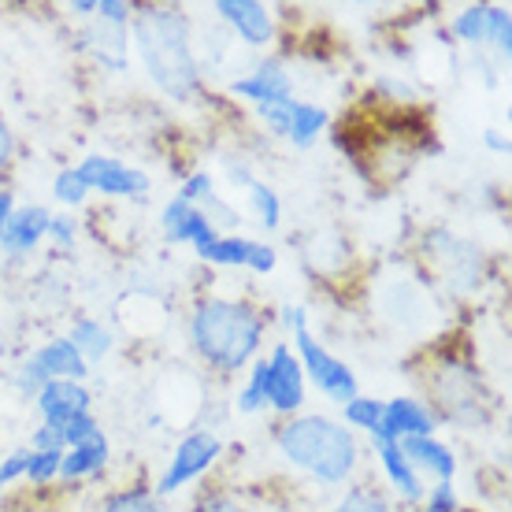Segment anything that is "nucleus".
I'll return each mask as SVG.
<instances>
[{
  "mask_svg": "<svg viewBox=\"0 0 512 512\" xmlns=\"http://www.w3.org/2000/svg\"><path fill=\"white\" fill-rule=\"evenodd\" d=\"M134 41H138L141 64L149 71L156 86L186 101L201 86V71H197V56L190 45V26L179 12H167V8H149L134 19Z\"/></svg>",
  "mask_w": 512,
  "mask_h": 512,
  "instance_id": "obj_1",
  "label": "nucleus"
},
{
  "mask_svg": "<svg viewBox=\"0 0 512 512\" xmlns=\"http://www.w3.org/2000/svg\"><path fill=\"white\" fill-rule=\"evenodd\" d=\"M264 316L242 301H201L190 316V342L197 357L219 372H238L256 357Z\"/></svg>",
  "mask_w": 512,
  "mask_h": 512,
  "instance_id": "obj_2",
  "label": "nucleus"
},
{
  "mask_svg": "<svg viewBox=\"0 0 512 512\" xmlns=\"http://www.w3.org/2000/svg\"><path fill=\"white\" fill-rule=\"evenodd\" d=\"M279 449L282 457L308 475H316L327 487L346 483L353 468H357V438L349 427H338L334 420L323 416H301L279 427Z\"/></svg>",
  "mask_w": 512,
  "mask_h": 512,
  "instance_id": "obj_3",
  "label": "nucleus"
},
{
  "mask_svg": "<svg viewBox=\"0 0 512 512\" xmlns=\"http://www.w3.org/2000/svg\"><path fill=\"white\" fill-rule=\"evenodd\" d=\"M286 323H290V331H294V342H297V364H301V372L312 375V383L320 386L323 394L338 401V405H346L357 397V375L353 368H346L342 360L327 353V349L312 338L305 323V308H286Z\"/></svg>",
  "mask_w": 512,
  "mask_h": 512,
  "instance_id": "obj_4",
  "label": "nucleus"
},
{
  "mask_svg": "<svg viewBox=\"0 0 512 512\" xmlns=\"http://www.w3.org/2000/svg\"><path fill=\"white\" fill-rule=\"evenodd\" d=\"M219 453H223V442H219L212 431H193V435H186L179 446H175V457L167 464V472L160 475L156 494H160V498H171V494L182 490L186 483L201 479V475L216 464Z\"/></svg>",
  "mask_w": 512,
  "mask_h": 512,
  "instance_id": "obj_5",
  "label": "nucleus"
},
{
  "mask_svg": "<svg viewBox=\"0 0 512 512\" xmlns=\"http://www.w3.org/2000/svg\"><path fill=\"white\" fill-rule=\"evenodd\" d=\"M86 360L78 357V349L67 342V338H56L49 346H41L34 357L23 364V372H19V390L23 394H38L41 386L52 383V379H71V383H82L86 379Z\"/></svg>",
  "mask_w": 512,
  "mask_h": 512,
  "instance_id": "obj_6",
  "label": "nucleus"
},
{
  "mask_svg": "<svg viewBox=\"0 0 512 512\" xmlns=\"http://www.w3.org/2000/svg\"><path fill=\"white\" fill-rule=\"evenodd\" d=\"M75 171L78 179L86 182V190L108 193V197H141L149 190L145 171L127 167L123 160H112V156H86Z\"/></svg>",
  "mask_w": 512,
  "mask_h": 512,
  "instance_id": "obj_7",
  "label": "nucleus"
},
{
  "mask_svg": "<svg viewBox=\"0 0 512 512\" xmlns=\"http://www.w3.org/2000/svg\"><path fill=\"white\" fill-rule=\"evenodd\" d=\"M305 401V372L297 364L294 349L290 346H275L268 357V405L282 416L301 409Z\"/></svg>",
  "mask_w": 512,
  "mask_h": 512,
  "instance_id": "obj_8",
  "label": "nucleus"
},
{
  "mask_svg": "<svg viewBox=\"0 0 512 512\" xmlns=\"http://www.w3.org/2000/svg\"><path fill=\"white\" fill-rule=\"evenodd\" d=\"M435 416L423 409L416 397H394L386 401L383 420L375 427V442H401V438H431Z\"/></svg>",
  "mask_w": 512,
  "mask_h": 512,
  "instance_id": "obj_9",
  "label": "nucleus"
},
{
  "mask_svg": "<svg viewBox=\"0 0 512 512\" xmlns=\"http://www.w3.org/2000/svg\"><path fill=\"white\" fill-rule=\"evenodd\" d=\"M216 15L231 26L249 49H264V45H271V38H275L271 12L264 4H256V0H219Z\"/></svg>",
  "mask_w": 512,
  "mask_h": 512,
  "instance_id": "obj_10",
  "label": "nucleus"
},
{
  "mask_svg": "<svg viewBox=\"0 0 512 512\" xmlns=\"http://www.w3.org/2000/svg\"><path fill=\"white\" fill-rule=\"evenodd\" d=\"M231 90L245 101H253L256 108H264V104L294 101V78H290V71H282V64L268 60V64L253 67L245 78H234Z\"/></svg>",
  "mask_w": 512,
  "mask_h": 512,
  "instance_id": "obj_11",
  "label": "nucleus"
},
{
  "mask_svg": "<svg viewBox=\"0 0 512 512\" xmlns=\"http://www.w3.org/2000/svg\"><path fill=\"white\" fill-rule=\"evenodd\" d=\"M160 223H164L167 242H190L193 249H205V245H212L219 238L216 227H212V219H208L197 205H186L182 197L167 201Z\"/></svg>",
  "mask_w": 512,
  "mask_h": 512,
  "instance_id": "obj_12",
  "label": "nucleus"
},
{
  "mask_svg": "<svg viewBox=\"0 0 512 512\" xmlns=\"http://www.w3.org/2000/svg\"><path fill=\"white\" fill-rule=\"evenodd\" d=\"M49 219L52 212L41 205H26V208H15L8 223H4V234H0V249L8 256H26L34 253L41 245V238L49 234Z\"/></svg>",
  "mask_w": 512,
  "mask_h": 512,
  "instance_id": "obj_13",
  "label": "nucleus"
},
{
  "mask_svg": "<svg viewBox=\"0 0 512 512\" xmlns=\"http://www.w3.org/2000/svg\"><path fill=\"white\" fill-rule=\"evenodd\" d=\"M38 409L45 416V423H71L75 416L90 412V390L86 383H71V379H52L38 390Z\"/></svg>",
  "mask_w": 512,
  "mask_h": 512,
  "instance_id": "obj_14",
  "label": "nucleus"
},
{
  "mask_svg": "<svg viewBox=\"0 0 512 512\" xmlns=\"http://www.w3.org/2000/svg\"><path fill=\"white\" fill-rule=\"evenodd\" d=\"M397 446H401L405 461H409L416 472H431L438 483H453L457 457H453V449L442 446L435 435H431V438H401Z\"/></svg>",
  "mask_w": 512,
  "mask_h": 512,
  "instance_id": "obj_15",
  "label": "nucleus"
},
{
  "mask_svg": "<svg viewBox=\"0 0 512 512\" xmlns=\"http://www.w3.org/2000/svg\"><path fill=\"white\" fill-rule=\"evenodd\" d=\"M375 449H379V464H383L390 487H397L401 498L423 501V494H427V490H423V479H420V472L405 461L401 446H397V442H375Z\"/></svg>",
  "mask_w": 512,
  "mask_h": 512,
  "instance_id": "obj_16",
  "label": "nucleus"
},
{
  "mask_svg": "<svg viewBox=\"0 0 512 512\" xmlns=\"http://www.w3.org/2000/svg\"><path fill=\"white\" fill-rule=\"evenodd\" d=\"M112 449H108V438L97 431L93 438H86L82 446L64 449V464H60V475L64 479H82V475H97L108 464Z\"/></svg>",
  "mask_w": 512,
  "mask_h": 512,
  "instance_id": "obj_17",
  "label": "nucleus"
},
{
  "mask_svg": "<svg viewBox=\"0 0 512 512\" xmlns=\"http://www.w3.org/2000/svg\"><path fill=\"white\" fill-rule=\"evenodd\" d=\"M86 45H90V52L101 60L104 67H112V71H127V26L101 23L90 34Z\"/></svg>",
  "mask_w": 512,
  "mask_h": 512,
  "instance_id": "obj_18",
  "label": "nucleus"
},
{
  "mask_svg": "<svg viewBox=\"0 0 512 512\" xmlns=\"http://www.w3.org/2000/svg\"><path fill=\"white\" fill-rule=\"evenodd\" d=\"M323 130H327V108H320V104H312V101H297L294 119H290V134H286V138L294 141L297 149H308Z\"/></svg>",
  "mask_w": 512,
  "mask_h": 512,
  "instance_id": "obj_19",
  "label": "nucleus"
},
{
  "mask_svg": "<svg viewBox=\"0 0 512 512\" xmlns=\"http://www.w3.org/2000/svg\"><path fill=\"white\" fill-rule=\"evenodd\" d=\"M67 342L78 349V357L86 360V364H93V360H104L112 353V342H116V338L104 331L101 323L78 320L75 327H71V338H67Z\"/></svg>",
  "mask_w": 512,
  "mask_h": 512,
  "instance_id": "obj_20",
  "label": "nucleus"
},
{
  "mask_svg": "<svg viewBox=\"0 0 512 512\" xmlns=\"http://www.w3.org/2000/svg\"><path fill=\"white\" fill-rule=\"evenodd\" d=\"M249 253H253V242H249V238H238V234L216 238L212 245L197 249L201 260H208V264H227V268H245V264H249Z\"/></svg>",
  "mask_w": 512,
  "mask_h": 512,
  "instance_id": "obj_21",
  "label": "nucleus"
},
{
  "mask_svg": "<svg viewBox=\"0 0 512 512\" xmlns=\"http://www.w3.org/2000/svg\"><path fill=\"white\" fill-rule=\"evenodd\" d=\"M342 409H346V423H349V427H360V431L375 435V427H379V420H383L386 401H379V397H360L357 394L353 401H346Z\"/></svg>",
  "mask_w": 512,
  "mask_h": 512,
  "instance_id": "obj_22",
  "label": "nucleus"
},
{
  "mask_svg": "<svg viewBox=\"0 0 512 512\" xmlns=\"http://www.w3.org/2000/svg\"><path fill=\"white\" fill-rule=\"evenodd\" d=\"M249 201H253V208H256V216H260V223L268 227V231H275L279 227V219H282V201H279V193L271 190L268 182H260V179H253L249 186Z\"/></svg>",
  "mask_w": 512,
  "mask_h": 512,
  "instance_id": "obj_23",
  "label": "nucleus"
},
{
  "mask_svg": "<svg viewBox=\"0 0 512 512\" xmlns=\"http://www.w3.org/2000/svg\"><path fill=\"white\" fill-rule=\"evenodd\" d=\"M264 405H268V360H256L253 372H249V383H245L242 394H238V409L260 412Z\"/></svg>",
  "mask_w": 512,
  "mask_h": 512,
  "instance_id": "obj_24",
  "label": "nucleus"
},
{
  "mask_svg": "<svg viewBox=\"0 0 512 512\" xmlns=\"http://www.w3.org/2000/svg\"><path fill=\"white\" fill-rule=\"evenodd\" d=\"M483 45H490L498 56H509V49H512V19H509V12H505V8H487Z\"/></svg>",
  "mask_w": 512,
  "mask_h": 512,
  "instance_id": "obj_25",
  "label": "nucleus"
},
{
  "mask_svg": "<svg viewBox=\"0 0 512 512\" xmlns=\"http://www.w3.org/2000/svg\"><path fill=\"white\" fill-rule=\"evenodd\" d=\"M60 464H64V449H41V453L30 449L26 479H30V483H38V487H45V483H52V479L60 475Z\"/></svg>",
  "mask_w": 512,
  "mask_h": 512,
  "instance_id": "obj_26",
  "label": "nucleus"
},
{
  "mask_svg": "<svg viewBox=\"0 0 512 512\" xmlns=\"http://www.w3.org/2000/svg\"><path fill=\"white\" fill-rule=\"evenodd\" d=\"M483 26H487V4H472L453 19V34L468 45H483Z\"/></svg>",
  "mask_w": 512,
  "mask_h": 512,
  "instance_id": "obj_27",
  "label": "nucleus"
},
{
  "mask_svg": "<svg viewBox=\"0 0 512 512\" xmlns=\"http://www.w3.org/2000/svg\"><path fill=\"white\" fill-rule=\"evenodd\" d=\"M52 193H56V201H64L67 208H78L82 201H86V182L78 179L75 167H67V171H60L56 175V182H52Z\"/></svg>",
  "mask_w": 512,
  "mask_h": 512,
  "instance_id": "obj_28",
  "label": "nucleus"
},
{
  "mask_svg": "<svg viewBox=\"0 0 512 512\" xmlns=\"http://www.w3.org/2000/svg\"><path fill=\"white\" fill-rule=\"evenodd\" d=\"M104 512H167L160 505V498L145 494V490H127V494H116V498L104 505Z\"/></svg>",
  "mask_w": 512,
  "mask_h": 512,
  "instance_id": "obj_29",
  "label": "nucleus"
},
{
  "mask_svg": "<svg viewBox=\"0 0 512 512\" xmlns=\"http://www.w3.org/2000/svg\"><path fill=\"white\" fill-rule=\"evenodd\" d=\"M294 104L297 101H279V104H264V108H256L260 112V119L268 123L279 138H286L290 134V119H294Z\"/></svg>",
  "mask_w": 512,
  "mask_h": 512,
  "instance_id": "obj_30",
  "label": "nucleus"
},
{
  "mask_svg": "<svg viewBox=\"0 0 512 512\" xmlns=\"http://www.w3.org/2000/svg\"><path fill=\"white\" fill-rule=\"evenodd\" d=\"M334 512H390V505L379 494H372V490H349Z\"/></svg>",
  "mask_w": 512,
  "mask_h": 512,
  "instance_id": "obj_31",
  "label": "nucleus"
},
{
  "mask_svg": "<svg viewBox=\"0 0 512 512\" xmlns=\"http://www.w3.org/2000/svg\"><path fill=\"white\" fill-rule=\"evenodd\" d=\"M101 431L97 427V420H93V412H86V416H75L71 423H64V449L67 446H82L86 438H93Z\"/></svg>",
  "mask_w": 512,
  "mask_h": 512,
  "instance_id": "obj_32",
  "label": "nucleus"
},
{
  "mask_svg": "<svg viewBox=\"0 0 512 512\" xmlns=\"http://www.w3.org/2000/svg\"><path fill=\"white\" fill-rule=\"evenodd\" d=\"M423 498H427L423 512H461L457 509V490H453V483H438V487H431V494H423Z\"/></svg>",
  "mask_w": 512,
  "mask_h": 512,
  "instance_id": "obj_33",
  "label": "nucleus"
},
{
  "mask_svg": "<svg viewBox=\"0 0 512 512\" xmlns=\"http://www.w3.org/2000/svg\"><path fill=\"white\" fill-rule=\"evenodd\" d=\"M212 175H205V171H197V175H190V179L182 182L179 197L186 201V205H197V201H205V197H212Z\"/></svg>",
  "mask_w": 512,
  "mask_h": 512,
  "instance_id": "obj_34",
  "label": "nucleus"
},
{
  "mask_svg": "<svg viewBox=\"0 0 512 512\" xmlns=\"http://www.w3.org/2000/svg\"><path fill=\"white\" fill-rule=\"evenodd\" d=\"M30 446H34V453H41V449H64V427L60 423H41L34 438H30Z\"/></svg>",
  "mask_w": 512,
  "mask_h": 512,
  "instance_id": "obj_35",
  "label": "nucleus"
},
{
  "mask_svg": "<svg viewBox=\"0 0 512 512\" xmlns=\"http://www.w3.org/2000/svg\"><path fill=\"white\" fill-rule=\"evenodd\" d=\"M93 15L108 26H127L130 23V4H123V0H101Z\"/></svg>",
  "mask_w": 512,
  "mask_h": 512,
  "instance_id": "obj_36",
  "label": "nucleus"
},
{
  "mask_svg": "<svg viewBox=\"0 0 512 512\" xmlns=\"http://www.w3.org/2000/svg\"><path fill=\"white\" fill-rule=\"evenodd\" d=\"M26 461H30V449H19L12 457H4V464H0V490L8 487V483H15V479H23Z\"/></svg>",
  "mask_w": 512,
  "mask_h": 512,
  "instance_id": "obj_37",
  "label": "nucleus"
},
{
  "mask_svg": "<svg viewBox=\"0 0 512 512\" xmlns=\"http://www.w3.org/2000/svg\"><path fill=\"white\" fill-rule=\"evenodd\" d=\"M45 238H52L56 245L71 249V245H75V219H71V216H52L49 219V234H45Z\"/></svg>",
  "mask_w": 512,
  "mask_h": 512,
  "instance_id": "obj_38",
  "label": "nucleus"
},
{
  "mask_svg": "<svg viewBox=\"0 0 512 512\" xmlns=\"http://www.w3.org/2000/svg\"><path fill=\"white\" fill-rule=\"evenodd\" d=\"M197 512H245V509L231 498H208L197 505Z\"/></svg>",
  "mask_w": 512,
  "mask_h": 512,
  "instance_id": "obj_39",
  "label": "nucleus"
},
{
  "mask_svg": "<svg viewBox=\"0 0 512 512\" xmlns=\"http://www.w3.org/2000/svg\"><path fill=\"white\" fill-rule=\"evenodd\" d=\"M12 149H15L12 130H8V123H4V116H0V171H4L8 160H12Z\"/></svg>",
  "mask_w": 512,
  "mask_h": 512,
  "instance_id": "obj_40",
  "label": "nucleus"
},
{
  "mask_svg": "<svg viewBox=\"0 0 512 512\" xmlns=\"http://www.w3.org/2000/svg\"><path fill=\"white\" fill-rule=\"evenodd\" d=\"M483 141H487L490 153L509 156V138H505V134H498V130H483Z\"/></svg>",
  "mask_w": 512,
  "mask_h": 512,
  "instance_id": "obj_41",
  "label": "nucleus"
},
{
  "mask_svg": "<svg viewBox=\"0 0 512 512\" xmlns=\"http://www.w3.org/2000/svg\"><path fill=\"white\" fill-rule=\"evenodd\" d=\"M15 212V193L12 190H0V234H4V223Z\"/></svg>",
  "mask_w": 512,
  "mask_h": 512,
  "instance_id": "obj_42",
  "label": "nucleus"
},
{
  "mask_svg": "<svg viewBox=\"0 0 512 512\" xmlns=\"http://www.w3.org/2000/svg\"><path fill=\"white\" fill-rule=\"evenodd\" d=\"M71 8H75L78 15H86V19H90V15L97 12V0H78V4H71Z\"/></svg>",
  "mask_w": 512,
  "mask_h": 512,
  "instance_id": "obj_43",
  "label": "nucleus"
},
{
  "mask_svg": "<svg viewBox=\"0 0 512 512\" xmlns=\"http://www.w3.org/2000/svg\"><path fill=\"white\" fill-rule=\"evenodd\" d=\"M0 357H4V346H0Z\"/></svg>",
  "mask_w": 512,
  "mask_h": 512,
  "instance_id": "obj_44",
  "label": "nucleus"
}]
</instances>
